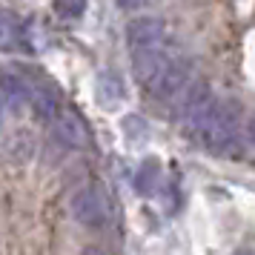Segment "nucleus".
I'll return each mask as SVG.
<instances>
[{
    "label": "nucleus",
    "instance_id": "obj_16",
    "mask_svg": "<svg viewBox=\"0 0 255 255\" xmlns=\"http://www.w3.org/2000/svg\"><path fill=\"white\" fill-rule=\"evenodd\" d=\"M250 140L255 143V121H253V127H250Z\"/></svg>",
    "mask_w": 255,
    "mask_h": 255
},
{
    "label": "nucleus",
    "instance_id": "obj_10",
    "mask_svg": "<svg viewBox=\"0 0 255 255\" xmlns=\"http://www.w3.org/2000/svg\"><path fill=\"white\" fill-rule=\"evenodd\" d=\"M0 89L6 95V101L12 104V109H20V106L29 104V81H26V75H3Z\"/></svg>",
    "mask_w": 255,
    "mask_h": 255
},
{
    "label": "nucleus",
    "instance_id": "obj_5",
    "mask_svg": "<svg viewBox=\"0 0 255 255\" xmlns=\"http://www.w3.org/2000/svg\"><path fill=\"white\" fill-rule=\"evenodd\" d=\"M189 83H192L189 81V63H186L184 58H175L172 63L146 86V89H149L155 98H161V101H175Z\"/></svg>",
    "mask_w": 255,
    "mask_h": 255
},
{
    "label": "nucleus",
    "instance_id": "obj_12",
    "mask_svg": "<svg viewBox=\"0 0 255 255\" xmlns=\"http://www.w3.org/2000/svg\"><path fill=\"white\" fill-rule=\"evenodd\" d=\"M158 172H161L158 161H143L138 166V172H135V186H138L140 195H149L152 189L158 186Z\"/></svg>",
    "mask_w": 255,
    "mask_h": 255
},
{
    "label": "nucleus",
    "instance_id": "obj_4",
    "mask_svg": "<svg viewBox=\"0 0 255 255\" xmlns=\"http://www.w3.org/2000/svg\"><path fill=\"white\" fill-rule=\"evenodd\" d=\"M127 43L135 52H146V49H158L166 43V29H163L161 17H135L132 23L127 26Z\"/></svg>",
    "mask_w": 255,
    "mask_h": 255
},
{
    "label": "nucleus",
    "instance_id": "obj_17",
    "mask_svg": "<svg viewBox=\"0 0 255 255\" xmlns=\"http://www.w3.org/2000/svg\"><path fill=\"white\" fill-rule=\"evenodd\" d=\"M235 255H255V253H247V250H244V253H235Z\"/></svg>",
    "mask_w": 255,
    "mask_h": 255
},
{
    "label": "nucleus",
    "instance_id": "obj_11",
    "mask_svg": "<svg viewBox=\"0 0 255 255\" xmlns=\"http://www.w3.org/2000/svg\"><path fill=\"white\" fill-rule=\"evenodd\" d=\"M20 43V20L9 9H0V52H14Z\"/></svg>",
    "mask_w": 255,
    "mask_h": 255
},
{
    "label": "nucleus",
    "instance_id": "obj_9",
    "mask_svg": "<svg viewBox=\"0 0 255 255\" xmlns=\"http://www.w3.org/2000/svg\"><path fill=\"white\" fill-rule=\"evenodd\" d=\"M29 81V104L35 106V112L40 118H46V121H55V115H58V98L52 92H46L43 89V83L35 81V78H26Z\"/></svg>",
    "mask_w": 255,
    "mask_h": 255
},
{
    "label": "nucleus",
    "instance_id": "obj_2",
    "mask_svg": "<svg viewBox=\"0 0 255 255\" xmlns=\"http://www.w3.org/2000/svg\"><path fill=\"white\" fill-rule=\"evenodd\" d=\"M72 218L86 230H104L112 218V201L101 186H83L72 195Z\"/></svg>",
    "mask_w": 255,
    "mask_h": 255
},
{
    "label": "nucleus",
    "instance_id": "obj_7",
    "mask_svg": "<svg viewBox=\"0 0 255 255\" xmlns=\"http://www.w3.org/2000/svg\"><path fill=\"white\" fill-rule=\"evenodd\" d=\"M178 58L172 49L166 46H158V49H146V52H135L132 55V63H135V75H138V81L143 83V86H149L158 75H161L172 60Z\"/></svg>",
    "mask_w": 255,
    "mask_h": 255
},
{
    "label": "nucleus",
    "instance_id": "obj_6",
    "mask_svg": "<svg viewBox=\"0 0 255 255\" xmlns=\"http://www.w3.org/2000/svg\"><path fill=\"white\" fill-rule=\"evenodd\" d=\"M52 132H55V138H58L63 146H69V149H86V146L92 143L89 127H86L75 112H58L55 121H52Z\"/></svg>",
    "mask_w": 255,
    "mask_h": 255
},
{
    "label": "nucleus",
    "instance_id": "obj_13",
    "mask_svg": "<svg viewBox=\"0 0 255 255\" xmlns=\"http://www.w3.org/2000/svg\"><path fill=\"white\" fill-rule=\"evenodd\" d=\"M9 155H12L14 163H26L29 158H32V152H35V140H32V135H26V132H20V135H14L12 140H9Z\"/></svg>",
    "mask_w": 255,
    "mask_h": 255
},
{
    "label": "nucleus",
    "instance_id": "obj_8",
    "mask_svg": "<svg viewBox=\"0 0 255 255\" xmlns=\"http://www.w3.org/2000/svg\"><path fill=\"white\" fill-rule=\"evenodd\" d=\"M95 92H98L101 106H106V109L121 106L124 104V98H127V89H124L121 75H118V72H109V69L98 75V86H95Z\"/></svg>",
    "mask_w": 255,
    "mask_h": 255
},
{
    "label": "nucleus",
    "instance_id": "obj_3",
    "mask_svg": "<svg viewBox=\"0 0 255 255\" xmlns=\"http://www.w3.org/2000/svg\"><path fill=\"white\" fill-rule=\"evenodd\" d=\"M218 98L212 95L207 81H192L184 92L178 95V121L184 124V129L189 135H195V129L201 127V121L207 118V112L212 109Z\"/></svg>",
    "mask_w": 255,
    "mask_h": 255
},
{
    "label": "nucleus",
    "instance_id": "obj_14",
    "mask_svg": "<svg viewBox=\"0 0 255 255\" xmlns=\"http://www.w3.org/2000/svg\"><path fill=\"white\" fill-rule=\"evenodd\" d=\"M83 9H86V0H60V12L69 14V17L83 14Z\"/></svg>",
    "mask_w": 255,
    "mask_h": 255
},
{
    "label": "nucleus",
    "instance_id": "obj_1",
    "mask_svg": "<svg viewBox=\"0 0 255 255\" xmlns=\"http://www.w3.org/2000/svg\"><path fill=\"white\" fill-rule=\"evenodd\" d=\"M238 129H241V109H238V104L215 101L212 109L207 112V118L201 121V127L195 129V140L212 152H224L238 140Z\"/></svg>",
    "mask_w": 255,
    "mask_h": 255
},
{
    "label": "nucleus",
    "instance_id": "obj_15",
    "mask_svg": "<svg viewBox=\"0 0 255 255\" xmlns=\"http://www.w3.org/2000/svg\"><path fill=\"white\" fill-rule=\"evenodd\" d=\"M118 6L121 9H140V6H146V0H118Z\"/></svg>",
    "mask_w": 255,
    "mask_h": 255
}]
</instances>
